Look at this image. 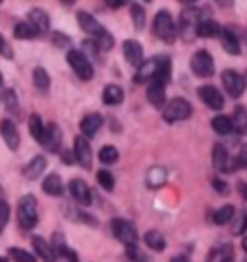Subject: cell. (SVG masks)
Listing matches in <instances>:
<instances>
[{
  "label": "cell",
  "mask_w": 247,
  "mask_h": 262,
  "mask_svg": "<svg viewBox=\"0 0 247 262\" xmlns=\"http://www.w3.org/2000/svg\"><path fill=\"white\" fill-rule=\"evenodd\" d=\"M214 189H218V191H224V183L218 180H214Z\"/></svg>",
  "instance_id": "cell-48"
},
{
  "label": "cell",
  "mask_w": 247,
  "mask_h": 262,
  "mask_svg": "<svg viewBox=\"0 0 247 262\" xmlns=\"http://www.w3.org/2000/svg\"><path fill=\"white\" fill-rule=\"evenodd\" d=\"M201 12L195 8H188L180 17V31L183 35V39H195L199 35V25H201Z\"/></svg>",
  "instance_id": "cell-4"
},
{
  "label": "cell",
  "mask_w": 247,
  "mask_h": 262,
  "mask_svg": "<svg viewBox=\"0 0 247 262\" xmlns=\"http://www.w3.org/2000/svg\"><path fill=\"white\" fill-rule=\"evenodd\" d=\"M33 247H35V251H37V254H39L45 262H56V251H54V249H52L43 237L35 235Z\"/></svg>",
  "instance_id": "cell-17"
},
{
  "label": "cell",
  "mask_w": 247,
  "mask_h": 262,
  "mask_svg": "<svg viewBox=\"0 0 247 262\" xmlns=\"http://www.w3.org/2000/svg\"><path fill=\"white\" fill-rule=\"evenodd\" d=\"M155 35L158 39H162L164 42H172L176 39V25H174V19L168 12H158L157 17H155Z\"/></svg>",
  "instance_id": "cell-5"
},
{
  "label": "cell",
  "mask_w": 247,
  "mask_h": 262,
  "mask_svg": "<svg viewBox=\"0 0 247 262\" xmlns=\"http://www.w3.org/2000/svg\"><path fill=\"white\" fill-rule=\"evenodd\" d=\"M245 226H247V218H245Z\"/></svg>",
  "instance_id": "cell-54"
},
{
  "label": "cell",
  "mask_w": 247,
  "mask_h": 262,
  "mask_svg": "<svg viewBox=\"0 0 247 262\" xmlns=\"http://www.w3.org/2000/svg\"><path fill=\"white\" fill-rule=\"evenodd\" d=\"M191 70H193V74L199 75V77H209V75H213V72H214L213 56H211L207 50L195 52L193 58H191Z\"/></svg>",
  "instance_id": "cell-8"
},
{
  "label": "cell",
  "mask_w": 247,
  "mask_h": 262,
  "mask_svg": "<svg viewBox=\"0 0 247 262\" xmlns=\"http://www.w3.org/2000/svg\"><path fill=\"white\" fill-rule=\"evenodd\" d=\"M70 193H72V196H74L75 201L79 203V205H91V191L89 187H87V183L83 180H72L70 181Z\"/></svg>",
  "instance_id": "cell-13"
},
{
  "label": "cell",
  "mask_w": 247,
  "mask_h": 262,
  "mask_svg": "<svg viewBox=\"0 0 247 262\" xmlns=\"http://www.w3.org/2000/svg\"><path fill=\"white\" fill-rule=\"evenodd\" d=\"M43 191L50 196H60L64 193V187H62V180L58 178L56 173H50L47 176V180L43 181Z\"/></svg>",
  "instance_id": "cell-20"
},
{
  "label": "cell",
  "mask_w": 247,
  "mask_h": 262,
  "mask_svg": "<svg viewBox=\"0 0 247 262\" xmlns=\"http://www.w3.org/2000/svg\"><path fill=\"white\" fill-rule=\"evenodd\" d=\"M60 141H62V133L58 131V127L56 125H49V127H47V135H45V139H43L41 145H45L49 150H58Z\"/></svg>",
  "instance_id": "cell-23"
},
{
  "label": "cell",
  "mask_w": 247,
  "mask_h": 262,
  "mask_svg": "<svg viewBox=\"0 0 247 262\" xmlns=\"http://www.w3.org/2000/svg\"><path fill=\"white\" fill-rule=\"evenodd\" d=\"M74 156L75 160L81 164L83 168H91V162H93V152H91V147L85 137H75L74 141Z\"/></svg>",
  "instance_id": "cell-11"
},
{
  "label": "cell",
  "mask_w": 247,
  "mask_h": 262,
  "mask_svg": "<svg viewBox=\"0 0 247 262\" xmlns=\"http://www.w3.org/2000/svg\"><path fill=\"white\" fill-rule=\"evenodd\" d=\"M102 100H105V104L116 106L123 100V91L118 85H107L105 91H102Z\"/></svg>",
  "instance_id": "cell-22"
},
{
  "label": "cell",
  "mask_w": 247,
  "mask_h": 262,
  "mask_svg": "<svg viewBox=\"0 0 247 262\" xmlns=\"http://www.w3.org/2000/svg\"><path fill=\"white\" fill-rule=\"evenodd\" d=\"M62 2H66V4H72V2H74V0H62Z\"/></svg>",
  "instance_id": "cell-53"
},
{
  "label": "cell",
  "mask_w": 247,
  "mask_h": 262,
  "mask_svg": "<svg viewBox=\"0 0 247 262\" xmlns=\"http://www.w3.org/2000/svg\"><path fill=\"white\" fill-rule=\"evenodd\" d=\"M147 2H149V0H147Z\"/></svg>",
  "instance_id": "cell-55"
},
{
  "label": "cell",
  "mask_w": 247,
  "mask_h": 262,
  "mask_svg": "<svg viewBox=\"0 0 247 262\" xmlns=\"http://www.w3.org/2000/svg\"><path fill=\"white\" fill-rule=\"evenodd\" d=\"M45 166H47V160L43 158V156H35L31 162L25 166V178H29V180H35V178H39L43 172H45Z\"/></svg>",
  "instance_id": "cell-24"
},
{
  "label": "cell",
  "mask_w": 247,
  "mask_h": 262,
  "mask_svg": "<svg viewBox=\"0 0 247 262\" xmlns=\"http://www.w3.org/2000/svg\"><path fill=\"white\" fill-rule=\"evenodd\" d=\"M232 123H234V131H238V133H247V110L245 108H241V106L236 108L234 118H232Z\"/></svg>",
  "instance_id": "cell-29"
},
{
  "label": "cell",
  "mask_w": 247,
  "mask_h": 262,
  "mask_svg": "<svg viewBox=\"0 0 247 262\" xmlns=\"http://www.w3.org/2000/svg\"><path fill=\"white\" fill-rule=\"evenodd\" d=\"M213 129L220 135H228L234 129V123L228 116H216V118H213Z\"/></svg>",
  "instance_id": "cell-31"
},
{
  "label": "cell",
  "mask_w": 247,
  "mask_h": 262,
  "mask_svg": "<svg viewBox=\"0 0 247 262\" xmlns=\"http://www.w3.org/2000/svg\"><path fill=\"white\" fill-rule=\"evenodd\" d=\"M220 39H222V47L226 49V52H230V54H239V41L230 29H222Z\"/></svg>",
  "instance_id": "cell-25"
},
{
  "label": "cell",
  "mask_w": 247,
  "mask_h": 262,
  "mask_svg": "<svg viewBox=\"0 0 247 262\" xmlns=\"http://www.w3.org/2000/svg\"><path fill=\"white\" fill-rule=\"evenodd\" d=\"M54 41H56V45H68V42H70V39H68V37H62V35H54Z\"/></svg>",
  "instance_id": "cell-45"
},
{
  "label": "cell",
  "mask_w": 247,
  "mask_h": 262,
  "mask_svg": "<svg viewBox=\"0 0 247 262\" xmlns=\"http://www.w3.org/2000/svg\"><path fill=\"white\" fill-rule=\"evenodd\" d=\"M216 2H218L220 6H232V4H234V0H216Z\"/></svg>",
  "instance_id": "cell-47"
},
{
  "label": "cell",
  "mask_w": 247,
  "mask_h": 262,
  "mask_svg": "<svg viewBox=\"0 0 247 262\" xmlns=\"http://www.w3.org/2000/svg\"><path fill=\"white\" fill-rule=\"evenodd\" d=\"M132 17H133V25L137 29H141L145 25V10L141 8V6H137V4L132 8Z\"/></svg>",
  "instance_id": "cell-41"
},
{
  "label": "cell",
  "mask_w": 247,
  "mask_h": 262,
  "mask_svg": "<svg viewBox=\"0 0 247 262\" xmlns=\"http://www.w3.org/2000/svg\"><path fill=\"white\" fill-rule=\"evenodd\" d=\"M14 33H16L17 39H33L39 31L33 27V24H17Z\"/></svg>",
  "instance_id": "cell-35"
},
{
  "label": "cell",
  "mask_w": 247,
  "mask_h": 262,
  "mask_svg": "<svg viewBox=\"0 0 247 262\" xmlns=\"http://www.w3.org/2000/svg\"><path fill=\"white\" fill-rule=\"evenodd\" d=\"M128 258L132 262H149L147 254L143 253L135 243H133V245H128Z\"/></svg>",
  "instance_id": "cell-39"
},
{
  "label": "cell",
  "mask_w": 247,
  "mask_h": 262,
  "mask_svg": "<svg viewBox=\"0 0 247 262\" xmlns=\"http://www.w3.org/2000/svg\"><path fill=\"white\" fill-rule=\"evenodd\" d=\"M191 116V104L183 98H174L162 110V118H164L168 123L174 122H181V120H188Z\"/></svg>",
  "instance_id": "cell-3"
},
{
  "label": "cell",
  "mask_w": 247,
  "mask_h": 262,
  "mask_svg": "<svg viewBox=\"0 0 247 262\" xmlns=\"http://www.w3.org/2000/svg\"><path fill=\"white\" fill-rule=\"evenodd\" d=\"M29 24H33V27L39 33L49 31V27H50L49 14L43 12V10H31V12H29Z\"/></svg>",
  "instance_id": "cell-19"
},
{
  "label": "cell",
  "mask_w": 247,
  "mask_h": 262,
  "mask_svg": "<svg viewBox=\"0 0 247 262\" xmlns=\"http://www.w3.org/2000/svg\"><path fill=\"white\" fill-rule=\"evenodd\" d=\"M220 25L211 21V19H203L199 25V37H220Z\"/></svg>",
  "instance_id": "cell-30"
},
{
  "label": "cell",
  "mask_w": 247,
  "mask_h": 262,
  "mask_svg": "<svg viewBox=\"0 0 247 262\" xmlns=\"http://www.w3.org/2000/svg\"><path fill=\"white\" fill-rule=\"evenodd\" d=\"M33 83H35V87L39 91H47L49 89V85H50V77L49 74L43 70V68H35V72H33Z\"/></svg>",
  "instance_id": "cell-34"
},
{
  "label": "cell",
  "mask_w": 247,
  "mask_h": 262,
  "mask_svg": "<svg viewBox=\"0 0 247 262\" xmlns=\"http://www.w3.org/2000/svg\"><path fill=\"white\" fill-rule=\"evenodd\" d=\"M8 216H10L8 203H2V222H0V228H4V226L8 224Z\"/></svg>",
  "instance_id": "cell-42"
},
{
  "label": "cell",
  "mask_w": 247,
  "mask_h": 262,
  "mask_svg": "<svg viewBox=\"0 0 247 262\" xmlns=\"http://www.w3.org/2000/svg\"><path fill=\"white\" fill-rule=\"evenodd\" d=\"M238 164H241V166H247V145L243 148H241V152H239Z\"/></svg>",
  "instance_id": "cell-43"
},
{
  "label": "cell",
  "mask_w": 247,
  "mask_h": 262,
  "mask_svg": "<svg viewBox=\"0 0 247 262\" xmlns=\"http://www.w3.org/2000/svg\"><path fill=\"white\" fill-rule=\"evenodd\" d=\"M147 98H149V102L153 104V106H164V83H160V81H151L149 83V89H147Z\"/></svg>",
  "instance_id": "cell-14"
},
{
  "label": "cell",
  "mask_w": 247,
  "mask_h": 262,
  "mask_svg": "<svg viewBox=\"0 0 247 262\" xmlns=\"http://www.w3.org/2000/svg\"><path fill=\"white\" fill-rule=\"evenodd\" d=\"M100 125H102V118L100 114H89L85 116L81 120V133L85 137H93V135H97V131L100 129Z\"/></svg>",
  "instance_id": "cell-18"
},
{
  "label": "cell",
  "mask_w": 247,
  "mask_h": 262,
  "mask_svg": "<svg viewBox=\"0 0 247 262\" xmlns=\"http://www.w3.org/2000/svg\"><path fill=\"white\" fill-rule=\"evenodd\" d=\"M97 181H99V185L105 191H112L114 189V178H112V173L107 172V170H100L99 173H97Z\"/></svg>",
  "instance_id": "cell-37"
},
{
  "label": "cell",
  "mask_w": 247,
  "mask_h": 262,
  "mask_svg": "<svg viewBox=\"0 0 247 262\" xmlns=\"http://www.w3.org/2000/svg\"><path fill=\"white\" fill-rule=\"evenodd\" d=\"M68 64L72 66V70L83 81H89L93 77V66H91L89 58H85V54L79 50H70L68 52Z\"/></svg>",
  "instance_id": "cell-6"
},
{
  "label": "cell",
  "mask_w": 247,
  "mask_h": 262,
  "mask_svg": "<svg viewBox=\"0 0 247 262\" xmlns=\"http://www.w3.org/2000/svg\"><path fill=\"white\" fill-rule=\"evenodd\" d=\"M123 56L128 58V62L135 68H141V66L145 64L143 62V49H141V45L137 41H126L123 42Z\"/></svg>",
  "instance_id": "cell-12"
},
{
  "label": "cell",
  "mask_w": 247,
  "mask_h": 262,
  "mask_svg": "<svg viewBox=\"0 0 247 262\" xmlns=\"http://www.w3.org/2000/svg\"><path fill=\"white\" fill-rule=\"evenodd\" d=\"M2 137H4L6 145H8L12 150H16V148L19 147V133H17V127L10 122V120H4V122H2Z\"/></svg>",
  "instance_id": "cell-16"
},
{
  "label": "cell",
  "mask_w": 247,
  "mask_h": 262,
  "mask_svg": "<svg viewBox=\"0 0 247 262\" xmlns=\"http://www.w3.org/2000/svg\"><path fill=\"white\" fill-rule=\"evenodd\" d=\"M199 97H201V100H203L211 110H220V108L224 106V97L220 95V91L216 89V87H213V85L201 87V89H199Z\"/></svg>",
  "instance_id": "cell-10"
},
{
  "label": "cell",
  "mask_w": 247,
  "mask_h": 262,
  "mask_svg": "<svg viewBox=\"0 0 247 262\" xmlns=\"http://www.w3.org/2000/svg\"><path fill=\"white\" fill-rule=\"evenodd\" d=\"M222 83L232 97H241V95H243V89H245V79H243L238 72H234V70H226V72L222 74Z\"/></svg>",
  "instance_id": "cell-9"
},
{
  "label": "cell",
  "mask_w": 247,
  "mask_h": 262,
  "mask_svg": "<svg viewBox=\"0 0 247 262\" xmlns=\"http://www.w3.org/2000/svg\"><path fill=\"white\" fill-rule=\"evenodd\" d=\"M243 251H245V253H247V237L243 239Z\"/></svg>",
  "instance_id": "cell-51"
},
{
  "label": "cell",
  "mask_w": 247,
  "mask_h": 262,
  "mask_svg": "<svg viewBox=\"0 0 247 262\" xmlns=\"http://www.w3.org/2000/svg\"><path fill=\"white\" fill-rule=\"evenodd\" d=\"M29 131H31V135L35 137V141L43 143L45 135H47V127H45V123H43V120L39 116H31V120H29Z\"/></svg>",
  "instance_id": "cell-28"
},
{
  "label": "cell",
  "mask_w": 247,
  "mask_h": 262,
  "mask_svg": "<svg viewBox=\"0 0 247 262\" xmlns=\"http://www.w3.org/2000/svg\"><path fill=\"white\" fill-rule=\"evenodd\" d=\"M145 243H147V247L153 249V251H164L166 249L164 235H162L160 231H155V229L145 233Z\"/></svg>",
  "instance_id": "cell-26"
},
{
  "label": "cell",
  "mask_w": 247,
  "mask_h": 262,
  "mask_svg": "<svg viewBox=\"0 0 247 262\" xmlns=\"http://www.w3.org/2000/svg\"><path fill=\"white\" fill-rule=\"evenodd\" d=\"M54 251H56V254H60L62 258H66L68 262H79V256H77V253H75V251H72V249H70L64 241H60V237H58V235H54Z\"/></svg>",
  "instance_id": "cell-27"
},
{
  "label": "cell",
  "mask_w": 247,
  "mask_h": 262,
  "mask_svg": "<svg viewBox=\"0 0 247 262\" xmlns=\"http://www.w3.org/2000/svg\"><path fill=\"white\" fill-rule=\"evenodd\" d=\"M110 228H112L114 237L118 239V241H122L126 247L133 245V243L137 241V231H135L132 222L123 220V218H114L112 224H110Z\"/></svg>",
  "instance_id": "cell-7"
},
{
  "label": "cell",
  "mask_w": 247,
  "mask_h": 262,
  "mask_svg": "<svg viewBox=\"0 0 247 262\" xmlns=\"http://www.w3.org/2000/svg\"><path fill=\"white\" fill-rule=\"evenodd\" d=\"M128 0H107V4L110 6V8H120V6H123Z\"/></svg>",
  "instance_id": "cell-44"
},
{
  "label": "cell",
  "mask_w": 247,
  "mask_h": 262,
  "mask_svg": "<svg viewBox=\"0 0 247 262\" xmlns=\"http://www.w3.org/2000/svg\"><path fill=\"white\" fill-rule=\"evenodd\" d=\"M37 201L33 195H25L17 205V222L24 229H33L37 226Z\"/></svg>",
  "instance_id": "cell-2"
},
{
  "label": "cell",
  "mask_w": 247,
  "mask_h": 262,
  "mask_svg": "<svg viewBox=\"0 0 247 262\" xmlns=\"http://www.w3.org/2000/svg\"><path fill=\"white\" fill-rule=\"evenodd\" d=\"M4 104H6V108H8L10 112H17L19 104H17V97L14 91H10V89L4 91Z\"/></svg>",
  "instance_id": "cell-40"
},
{
  "label": "cell",
  "mask_w": 247,
  "mask_h": 262,
  "mask_svg": "<svg viewBox=\"0 0 247 262\" xmlns=\"http://www.w3.org/2000/svg\"><path fill=\"white\" fill-rule=\"evenodd\" d=\"M2 50H4V56H6V58L12 56V54H10V49H8V42H6V41H2Z\"/></svg>",
  "instance_id": "cell-46"
},
{
  "label": "cell",
  "mask_w": 247,
  "mask_h": 262,
  "mask_svg": "<svg viewBox=\"0 0 247 262\" xmlns=\"http://www.w3.org/2000/svg\"><path fill=\"white\" fill-rule=\"evenodd\" d=\"M234 206L232 205H226L222 206V208H218L216 212H214L213 216V222L214 224H218V226H224V224H228V222H232V218H234Z\"/></svg>",
  "instance_id": "cell-32"
},
{
  "label": "cell",
  "mask_w": 247,
  "mask_h": 262,
  "mask_svg": "<svg viewBox=\"0 0 247 262\" xmlns=\"http://www.w3.org/2000/svg\"><path fill=\"white\" fill-rule=\"evenodd\" d=\"M228 150L222 147V145H214L213 148V164L216 170H220V172H228L230 168H228Z\"/></svg>",
  "instance_id": "cell-21"
},
{
  "label": "cell",
  "mask_w": 247,
  "mask_h": 262,
  "mask_svg": "<svg viewBox=\"0 0 247 262\" xmlns=\"http://www.w3.org/2000/svg\"><path fill=\"white\" fill-rule=\"evenodd\" d=\"M99 160L102 164H114L116 160H118V150H116V147H112V145H107V147L100 148Z\"/></svg>",
  "instance_id": "cell-36"
},
{
  "label": "cell",
  "mask_w": 247,
  "mask_h": 262,
  "mask_svg": "<svg viewBox=\"0 0 247 262\" xmlns=\"http://www.w3.org/2000/svg\"><path fill=\"white\" fill-rule=\"evenodd\" d=\"M170 262H190V260H188V258H183V256H174Z\"/></svg>",
  "instance_id": "cell-49"
},
{
  "label": "cell",
  "mask_w": 247,
  "mask_h": 262,
  "mask_svg": "<svg viewBox=\"0 0 247 262\" xmlns=\"http://www.w3.org/2000/svg\"><path fill=\"white\" fill-rule=\"evenodd\" d=\"M10 256L14 258L16 262H35V256L31 253H27L24 249H17V247H12L8 251Z\"/></svg>",
  "instance_id": "cell-38"
},
{
  "label": "cell",
  "mask_w": 247,
  "mask_h": 262,
  "mask_svg": "<svg viewBox=\"0 0 247 262\" xmlns=\"http://www.w3.org/2000/svg\"><path fill=\"white\" fill-rule=\"evenodd\" d=\"M241 195H243L247 199V185H243V187H241Z\"/></svg>",
  "instance_id": "cell-50"
},
{
  "label": "cell",
  "mask_w": 247,
  "mask_h": 262,
  "mask_svg": "<svg viewBox=\"0 0 247 262\" xmlns=\"http://www.w3.org/2000/svg\"><path fill=\"white\" fill-rule=\"evenodd\" d=\"M180 2H183V4H190V2H195V0H180Z\"/></svg>",
  "instance_id": "cell-52"
},
{
  "label": "cell",
  "mask_w": 247,
  "mask_h": 262,
  "mask_svg": "<svg viewBox=\"0 0 247 262\" xmlns=\"http://www.w3.org/2000/svg\"><path fill=\"white\" fill-rule=\"evenodd\" d=\"M158 72V58L155 60H149L139 68V72L135 75V83H145V81H153L157 77Z\"/></svg>",
  "instance_id": "cell-15"
},
{
  "label": "cell",
  "mask_w": 247,
  "mask_h": 262,
  "mask_svg": "<svg viewBox=\"0 0 247 262\" xmlns=\"http://www.w3.org/2000/svg\"><path fill=\"white\" fill-rule=\"evenodd\" d=\"M77 21H79V25H81L89 35H93V39H95V42H97V47H99L100 50L112 49V45H114L112 35H110L95 17L89 16L87 12H79V14H77Z\"/></svg>",
  "instance_id": "cell-1"
},
{
  "label": "cell",
  "mask_w": 247,
  "mask_h": 262,
  "mask_svg": "<svg viewBox=\"0 0 247 262\" xmlns=\"http://www.w3.org/2000/svg\"><path fill=\"white\" fill-rule=\"evenodd\" d=\"M166 180V172L162 168H153V170H149L147 173V183L149 187H160Z\"/></svg>",
  "instance_id": "cell-33"
}]
</instances>
